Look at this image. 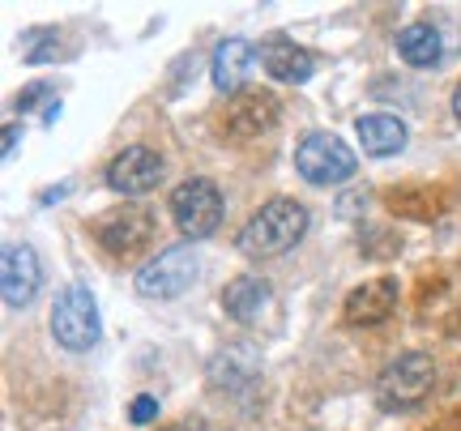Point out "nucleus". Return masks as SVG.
I'll return each mask as SVG.
<instances>
[{
    "mask_svg": "<svg viewBox=\"0 0 461 431\" xmlns=\"http://www.w3.org/2000/svg\"><path fill=\"white\" fill-rule=\"evenodd\" d=\"M17 137H22V129H17V124H9V129H5V158H14Z\"/></svg>",
    "mask_w": 461,
    "mask_h": 431,
    "instance_id": "aec40b11",
    "label": "nucleus"
},
{
    "mask_svg": "<svg viewBox=\"0 0 461 431\" xmlns=\"http://www.w3.org/2000/svg\"><path fill=\"white\" fill-rule=\"evenodd\" d=\"M308 235V210L291 197H278L261 205L257 214L244 222V231H240V252L244 256H257V261H269V256H282V252H291Z\"/></svg>",
    "mask_w": 461,
    "mask_h": 431,
    "instance_id": "f257e3e1",
    "label": "nucleus"
},
{
    "mask_svg": "<svg viewBox=\"0 0 461 431\" xmlns=\"http://www.w3.org/2000/svg\"><path fill=\"white\" fill-rule=\"evenodd\" d=\"M269 303V286L261 283V278H252V274H244V278H235V283L227 286V295H222V308H227L230 320H252V316H261V308Z\"/></svg>",
    "mask_w": 461,
    "mask_h": 431,
    "instance_id": "2eb2a0df",
    "label": "nucleus"
},
{
    "mask_svg": "<svg viewBox=\"0 0 461 431\" xmlns=\"http://www.w3.org/2000/svg\"><path fill=\"white\" fill-rule=\"evenodd\" d=\"M295 166H299V175L312 184H342L355 175L359 163H355V154H350V146H346L342 137L308 133L295 149Z\"/></svg>",
    "mask_w": 461,
    "mask_h": 431,
    "instance_id": "20e7f679",
    "label": "nucleus"
},
{
    "mask_svg": "<svg viewBox=\"0 0 461 431\" xmlns=\"http://www.w3.org/2000/svg\"><path fill=\"white\" fill-rule=\"evenodd\" d=\"M252 68H257V48L248 43V39H222L214 51V85L222 94H240L252 77Z\"/></svg>",
    "mask_w": 461,
    "mask_h": 431,
    "instance_id": "9b49d317",
    "label": "nucleus"
},
{
    "mask_svg": "<svg viewBox=\"0 0 461 431\" xmlns=\"http://www.w3.org/2000/svg\"><path fill=\"white\" fill-rule=\"evenodd\" d=\"M431 384H436V367H431L428 355H397L393 364L380 372L376 381V401L384 410H411L419 401L431 393Z\"/></svg>",
    "mask_w": 461,
    "mask_h": 431,
    "instance_id": "f03ea898",
    "label": "nucleus"
},
{
    "mask_svg": "<svg viewBox=\"0 0 461 431\" xmlns=\"http://www.w3.org/2000/svg\"><path fill=\"white\" fill-rule=\"evenodd\" d=\"M197 269H201L197 252L188 248V244H176V248L158 252L149 265H141V274H137V291H141L146 299H176L197 283Z\"/></svg>",
    "mask_w": 461,
    "mask_h": 431,
    "instance_id": "423d86ee",
    "label": "nucleus"
},
{
    "mask_svg": "<svg viewBox=\"0 0 461 431\" xmlns=\"http://www.w3.org/2000/svg\"><path fill=\"white\" fill-rule=\"evenodd\" d=\"M261 65L274 82H308L316 60H312V51H303L295 39L274 34V39H265L261 43Z\"/></svg>",
    "mask_w": 461,
    "mask_h": 431,
    "instance_id": "9d476101",
    "label": "nucleus"
},
{
    "mask_svg": "<svg viewBox=\"0 0 461 431\" xmlns=\"http://www.w3.org/2000/svg\"><path fill=\"white\" fill-rule=\"evenodd\" d=\"M355 129H359V141L372 158H389V154H397V149L406 146V124H402L397 116H389V112L363 116Z\"/></svg>",
    "mask_w": 461,
    "mask_h": 431,
    "instance_id": "4468645a",
    "label": "nucleus"
},
{
    "mask_svg": "<svg viewBox=\"0 0 461 431\" xmlns=\"http://www.w3.org/2000/svg\"><path fill=\"white\" fill-rule=\"evenodd\" d=\"M167 431H210V427H201V423H180V427H167Z\"/></svg>",
    "mask_w": 461,
    "mask_h": 431,
    "instance_id": "412c9836",
    "label": "nucleus"
},
{
    "mask_svg": "<svg viewBox=\"0 0 461 431\" xmlns=\"http://www.w3.org/2000/svg\"><path fill=\"white\" fill-rule=\"evenodd\" d=\"M163 180V158L146 146H129L124 154H115L112 166H107V184L124 197H141L149 188H158Z\"/></svg>",
    "mask_w": 461,
    "mask_h": 431,
    "instance_id": "0eeeda50",
    "label": "nucleus"
},
{
    "mask_svg": "<svg viewBox=\"0 0 461 431\" xmlns=\"http://www.w3.org/2000/svg\"><path fill=\"white\" fill-rule=\"evenodd\" d=\"M274 120H278V99L274 94H240L227 107V137L248 141V137L274 129Z\"/></svg>",
    "mask_w": 461,
    "mask_h": 431,
    "instance_id": "f8f14e48",
    "label": "nucleus"
},
{
    "mask_svg": "<svg viewBox=\"0 0 461 431\" xmlns=\"http://www.w3.org/2000/svg\"><path fill=\"white\" fill-rule=\"evenodd\" d=\"M393 303H397V283L393 278L363 283L346 295V320H350V325H380L384 316L393 312Z\"/></svg>",
    "mask_w": 461,
    "mask_h": 431,
    "instance_id": "ddd939ff",
    "label": "nucleus"
},
{
    "mask_svg": "<svg viewBox=\"0 0 461 431\" xmlns=\"http://www.w3.org/2000/svg\"><path fill=\"white\" fill-rule=\"evenodd\" d=\"M43 99H48V85H31V90L17 99V112H31L34 103H43Z\"/></svg>",
    "mask_w": 461,
    "mask_h": 431,
    "instance_id": "6ab92c4d",
    "label": "nucleus"
},
{
    "mask_svg": "<svg viewBox=\"0 0 461 431\" xmlns=\"http://www.w3.org/2000/svg\"><path fill=\"white\" fill-rule=\"evenodd\" d=\"M51 333L65 350H90L99 342V303L86 286H68L60 291L56 308H51Z\"/></svg>",
    "mask_w": 461,
    "mask_h": 431,
    "instance_id": "7ed1b4c3",
    "label": "nucleus"
},
{
    "mask_svg": "<svg viewBox=\"0 0 461 431\" xmlns=\"http://www.w3.org/2000/svg\"><path fill=\"white\" fill-rule=\"evenodd\" d=\"M22 60H31V65L56 60V34H51V31H31V34H22Z\"/></svg>",
    "mask_w": 461,
    "mask_h": 431,
    "instance_id": "f3484780",
    "label": "nucleus"
},
{
    "mask_svg": "<svg viewBox=\"0 0 461 431\" xmlns=\"http://www.w3.org/2000/svg\"><path fill=\"white\" fill-rule=\"evenodd\" d=\"M171 218L180 222V231L188 239L214 235L222 222V193L214 188V180H184L171 193Z\"/></svg>",
    "mask_w": 461,
    "mask_h": 431,
    "instance_id": "39448f33",
    "label": "nucleus"
},
{
    "mask_svg": "<svg viewBox=\"0 0 461 431\" xmlns=\"http://www.w3.org/2000/svg\"><path fill=\"white\" fill-rule=\"evenodd\" d=\"M453 112H457V120H461V85L453 90Z\"/></svg>",
    "mask_w": 461,
    "mask_h": 431,
    "instance_id": "4be33fe9",
    "label": "nucleus"
},
{
    "mask_svg": "<svg viewBox=\"0 0 461 431\" xmlns=\"http://www.w3.org/2000/svg\"><path fill=\"white\" fill-rule=\"evenodd\" d=\"M0 286H5V303H9V308H26V303L39 295L43 265H39V256H34L31 244H9V248H5Z\"/></svg>",
    "mask_w": 461,
    "mask_h": 431,
    "instance_id": "6e6552de",
    "label": "nucleus"
},
{
    "mask_svg": "<svg viewBox=\"0 0 461 431\" xmlns=\"http://www.w3.org/2000/svg\"><path fill=\"white\" fill-rule=\"evenodd\" d=\"M397 51H402V60L414 68H431L440 65V34L431 31L428 22H414L406 31L397 34Z\"/></svg>",
    "mask_w": 461,
    "mask_h": 431,
    "instance_id": "dca6fc26",
    "label": "nucleus"
},
{
    "mask_svg": "<svg viewBox=\"0 0 461 431\" xmlns=\"http://www.w3.org/2000/svg\"><path fill=\"white\" fill-rule=\"evenodd\" d=\"M158 415V401L154 398H141V401H132V418H137V423H149V418Z\"/></svg>",
    "mask_w": 461,
    "mask_h": 431,
    "instance_id": "a211bd4d",
    "label": "nucleus"
},
{
    "mask_svg": "<svg viewBox=\"0 0 461 431\" xmlns=\"http://www.w3.org/2000/svg\"><path fill=\"white\" fill-rule=\"evenodd\" d=\"M149 235H154V214L141 210V205H124L99 222V244L115 256H129V252L146 248Z\"/></svg>",
    "mask_w": 461,
    "mask_h": 431,
    "instance_id": "1a4fd4ad",
    "label": "nucleus"
}]
</instances>
